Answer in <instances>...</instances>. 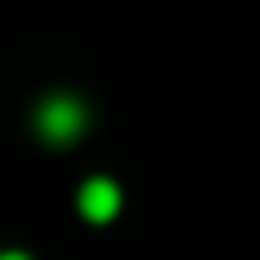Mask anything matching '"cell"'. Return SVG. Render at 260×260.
I'll list each match as a JSON object with an SVG mask.
<instances>
[{"instance_id":"obj_1","label":"cell","mask_w":260,"mask_h":260,"mask_svg":"<svg viewBox=\"0 0 260 260\" xmlns=\"http://www.w3.org/2000/svg\"><path fill=\"white\" fill-rule=\"evenodd\" d=\"M34 121H39V135H44L48 145H73V140L87 130V106L77 102V96L58 92V96H48V102L39 106Z\"/></svg>"},{"instance_id":"obj_2","label":"cell","mask_w":260,"mask_h":260,"mask_svg":"<svg viewBox=\"0 0 260 260\" xmlns=\"http://www.w3.org/2000/svg\"><path fill=\"white\" fill-rule=\"evenodd\" d=\"M77 207H82V217H87V222L106 226L116 212H121V188H116L111 178H87V183H82V193H77Z\"/></svg>"},{"instance_id":"obj_3","label":"cell","mask_w":260,"mask_h":260,"mask_svg":"<svg viewBox=\"0 0 260 260\" xmlns=\"http://www.w3.org/2000/svg\"><path fill=\"white\" fill-rule=\"evenodd\" d=\"M0 260H29V255H19V251H5V255H0Z\"/></svg>"}]
</instances>
